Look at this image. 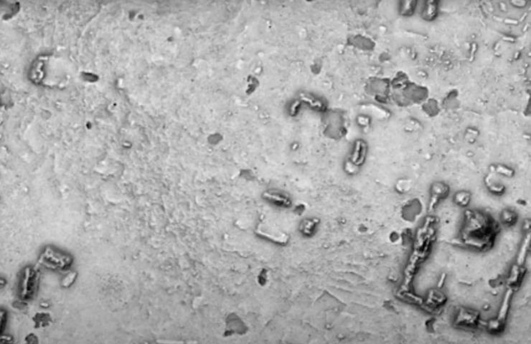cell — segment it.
Returning a JSON list of instances; mask_svg holds the SVG:
<instances>
[{"instance_id":"1","label":"cell","mask_w":531,"mask_h":344,"mask_svg":"<svg viewBox=\"0 0 531 344\" xmlns=\"http://www.w3.org/2000/svg\"><path fill=\"white\" fill-rule=\"evenodd\" d=\"M461 230L463 242L474 248L485 250L494 242L496 223L490 216L478 211L466 212Z\"/></svg>"},{"instance_id":"2","label":"cell","mask_w":531,"mask_h":344,"mask_svg":"<svg viewBox=\"0 0 531 344\" xmlns=\"http://www.w3.org/2000/svg\"><path fill=\"white\" fill-rule=\"evenodd\" d=\"M40 262L51 269L64 271L71 266L72 259L70 256L54 250L52 247H47L40 256Z\"/></svg>"},{"instance_id":"3","label":"cell","mask_w":531,"mask_h":344,"mask_svg":"<svg viewBox=\"0 0 531 344\" xmlns=\"http://www.w3.org/2000/svg\"><path fill=\"white\" fill-rule=\"evenodd\" d=\"M513 294V290L509 288L506 293H505V297H504L501 307H500V310H499L498 315L496 318L489 321L487 328L490 333L498 334V333H501L505 330L507 317H508L510 305H511L510 303H511Z\"/></svg>"},{"instance_id":"4","label":"cell","mask_w":531,"mask_h":344,"mask_svg":"<svg viewBox=\"0 0 531 344\" xmlns=\"http://www.w3.org/2000/svg\"><path fill=\"white\" fill-rule=\"evenodd\" d=\"M479 322V312L466 308H460L455 318V326L462 328H475Z\"/></svg>"},{"instance_id":"5","label":"cell","mask_w":531,"mask_h":344,"mask_svg":"<svg viewBox=\"0 0 531 344\" xmlns=\"http://www.w3.org/2000/svg\"><path fill=\"white\" fill-rule=\"evenodd\" d=\"M36 281L35 271L32 268H28L24 273L23 280L22 284V298L27 299L31 296L35 289Z\"/></svg>"},{"instance_id":"6","label":"cell","mask_w":531,"mask_h":344,"mask_svg":"<svg viewBox=\"0 0 531 344\" xmlns=\"http://www.w3.org/2000/svg\"><path fill=\"white\" fill-rule=\"evenodd\" d=\"M449 187L443 183H435L431 187V200L430 208H432L439 200L443 199L449 193Z\"/></svg>"},{"instance_id":"7","label":"cell","mask_w":531,"mask_h":344,"mask_svg":"<svg viewBox=\"0 0 531 344\" xmlns=\"http://www.w3.org/2000/svg\"><path fill=\"white\" fill-rule=\"evenodd\" d=\"M525 274V269L520 265H515L511 270V275L508 280V284L509 288L513 290L514 288L519 286L523 280V275Z\"/></svg>"},{"instance_id":"8","label":"cell","mask_w":531,"mask_h":344,"mask_svg":"<svg viewBox=\"0 0 531 344\" xmlns=\"http://www.w3.org/2000/svg\"><path fill=\"white\" fill-rule=\"evenodd\" d=\"M517 215L513 211L504 210L501 214V220L502 223L507 226H512L517 222Z\"/></svg>"},{"instance_id":"9","label":"cell","mask_w":531,"mask_h":344,"mask_svg":"<svg viewBox=\"0 0 531 344\" xmlns=\"http://www.w3.org/2000/svg\"><path fill=\"white\" fill-rule=\"evenodd\" d=\"M471 196L467 191H459L455 196V202L460 206L464 207L469 205Z\"/></svg>"},{"instance_id":"10","label":"cell","mask_w":531,"mask_h":344,"mask_svg":"<svg viewBox=\"0 0 531 344\" xmlns=\"http://www.w3.org/2000/svg\"><path fill=\"white\" fill-rule=\"evenodd\" d=\"M445 300L446 298L444 295L437 291H432V292H430L428 295V301L432 302L433 305L443 304L444 303Z\"/></svg>"},{"instance_id":"11","label":"cell","mask_w":531,"mask_h":344,"mask_svg":"<svg viewBox=\"0 0 531 344\" xmlns=\"http://www.w3.org/2000/svg\"><path fill=\"white\" fill-rule=\"evenodd\" d=\"M75 277H76V273H69V274L68 275L66 276V277H65L64 279H63V283H62V285H63V287H66V288H68V287H70L71 286L72 284H73L74 280H75Z\"/></svg>"}]
</instances>
